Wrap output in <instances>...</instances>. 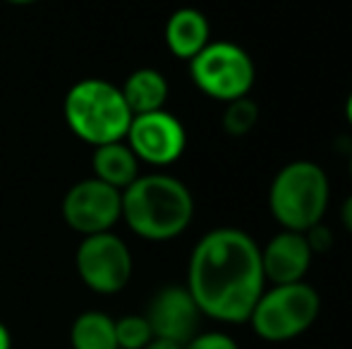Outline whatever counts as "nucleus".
<instances>
[{"instance_id": "obj_18", "label": "nucleus", "mask_w": 352, "mask_h": 349, "mask_svg": "<svg viewBox=\"0 0 352 349\" xmlns=\"http://www.w3.org/2000/svg\"><path fill=\"white\" fill-rule=\"evenodd\" d=\"M182 349H240L235 340L226 333H197Z\"/></svg>"}, {"instance_id": "obj_9", "label": "nucleus", "mask_w": 352, "mask_h": 349, "mask_svg": "<svg viewBox=\"0 0 352 349\" xmlns=\"http://www.w3.org/2000/svg\"><path fill=\"white\" fill-rule=\"evenodd\" d=\"M125 144L130 146L140 163L166 168L185 154L187 132L182 122L170 112H144L132 117Z\"/></svg>"}, {"instance_id": "obj_5", "label": "nucleus", "mask_w": 352, "mask_h": 349, "mask_svg": "<svg viewBox=\"0 0 352 349\" xmlns=\"http://www.w3.org/2000/svg\"><path fill=\"white\" fill-rule=\"evenodd\" d=\"M321 313V297L311 285L290 282L264 289L250 313V326L266 342H290L305 335Z\"/></svg>"}, {"instance_id": "obj_15", "label": "nucleus", "mask_w": 352, "mask_h": 349, "mask_svg": "<svg viewBox=\"0 0 352 349\" xmlns=\"http://www.w3.org/2000/svg\"><path fill=\"white\" fill-rule=\"evenodd\" d=\"M72 349H118L116 318L103 311H84L70 328Z\"/></svg>"}, {"instance_id": "obj_8", "label": "nucleus", "mask_w": 352, "mask_h": 349, "mask_svg": "<svg viewBox=\"0 0 352 349\" xmlns=\"http://www.w3.org/2000/svg\"><path fill=\"white\" fill-rule=\"evenodd\" d=\"M63 218L67 228L84 237L113 232L116 223L122 218V191L96 177L77 182L63 199Z\"/></svg>"}, {"instance_id": "obj_11", "label": "nucleus", "mask_w": 352, "mask_h": 349, "mask_svg": "<svg viewBox=\"0 0 352 349\" xmlns=\"http://www.w3.org/2000/svg\"><path fill=\"white\" fill-rule=\"evenodd\" d=\"M311 258H314V254H311L309 244H307L305 232L280 230L261 249V268H264L266 282L271 285L302 282L311 265Z\"/></svg>"}, {"instance_id": "obj_7", "label": "nucleus", "mask_w": 352, "mask_h": 349, "mask_svg": "<svg viewBox=\"0 0 352 349\" xmlns=\"http://www.w3.org/2000/svg\"><path fill=\"white\" fill-rule=\"evenodd\" d=\"M77 275L91 292L118 294L132 278V254L113 232L89 234L74 254Z\"/></svg>"}, {"instance_id": "obj_20", "label": "nucleus", "mask_w": 352, "mask_h": 349, "mask_svg": "<svg viewBox=\"0 0 352 349\" xmlns=\"http://www.w3.org/2000/svg\"><path fill=\"white\" fill-rule=\"evenodd\" d=\"M340 220H343V228L352 234V194L343 201V208H340Z\"/></svg>"}, {"instance_id": "obj_23", "label": "nucleus", "mask_w": 352, "mask_h": 349, "mask_svg": "<svg viewBox=\"0 0 352 349\" xmlns=\"http://www.w3.org/2000/svg\"><path fill=\"white\" fill-rule=\"evenodd\" d=\"M345 117H348V122L352 125V93L348 96V103H345Z\"/></svg>"}, {"instance_id": "obj_10", "label": "nucleus", "mask_w": 352, "mask_h": 349, "mask_svg": "<svg viewBox=\"0 0 352 349\" xmlns=\"http://www.w3.org/2000/svg\"><path fill=\"white\" fill-rule=\"evenodd\" d=\"M144 316L151 326L153 337H166V340L187 345L199 333L201 311L192 299L190 289L182 285H168L158 289L148 302Z\"/></svg>"}, {"instance_id": "obj_3", "label": "nucleus", "mask_w": 352, "mask_h": 349, "mask_svg": "<svg viewBox=\"0 0 352 349\" xmlns=\"http://www.w3.org/2000/svg\"><path fill=\"white\" fill-rule=\"evenodd\" d=\"M63 115L72 134L91 144L94 149L125 141L130 122L135 117L127 108L120 86L96 77L70 86L63 101Z\"/></svg>"}, {"instance_id": "obj_19", "label": "nucleus", "mask_w": 352, "mask_h": 349, "mask_svg": "<svg viewBox=\"0 0 352 349\" xmlns=\"http://www.w3.org/2000/svg\"><path fill=\"white\" fill-rule=\"evenodd\" d=\"M307 244H309L311 254H326L333 247V230L326 228L324 223H316L314 228H309L305 232Z\"/></svg>"}, {"instance_id": "obj_17", "label": "nucleus", "mask_w": 352, "mask_h": 349, "mask_svg": "<svg viewBox=\"0 0 352 349\" xmlns=\"http://www.w3.org/2000/svg\"><path fill=\"white\" fill-rule=\"evenodd\" d=\"M153 340L151 326H148L146 316H122L116 321V342L118 349H144Z\"/></svg>"}, {"instance_id": "obj_2", "label": "nucleus", "mask_w": 352, "mask_h": 349, "mask_svg": "<svg viewBox=\"0 0 352 349\" xmlns=\"http://www.w3.org/2000/svg\"><path fill=\"white\" fill-rule=\"evenodd\" d=\"M195 199L185 182L166 173L140 175L122 189V218L127 228L148 242H168L190 228Z\"/></svg>"}, {"instance_id": "obj_14", "label": "nucleus", "mask_w": 352, "mask_h": 349, "mask_svg": "<svg viewBox=\"0 0 352 349\" xmlns=\"http://www.w3.org/2000/svg\"><path fill=\"white\" fill-rule=\"evenodd\" d=\"M132 115L163 110L168 101V80L153 67H140L120 86Z\"/></svg>"}, {"instance_id": "obj_25", "label": "nucleus", "mask_w": 352, "mask_h": 349, "mask_svg": "<svg viewBox=\"0 0 352 349\" xmlns=\"http://www.w3.org/2000/svg\"><path fill=\"white\" fill-rule=\"evenodd\" d=\"M350 177H352V154H350Z\"/></svg>"}, {"instance_id": "obj_4", "label": "nucleus", "mask_w": 352, "mask_h": 349, "mask_svg": "<svg viewBox=\"0 0 352 349\" xmlns=\"http://www.w3.org/2000/svg\"><path fill=\"white\" fill-rule=\"evenodd\" d=\"M329 177L311 160H292L278 170L269 189V208L283 230L307 232L329 208Z\"/></svg>"}, {"instance_id": "obj_12", "label": "nucleus", "mask_w": 352, "mask_h": 349, "mask_svg": "<svg viewBox=\"0 0 352 349\" xmlns=\"http://www.w3.org/2000/svg\"><path fill=\"white\" fill-rule=\"evenodd\" d=\"M211 43V27L204 12L195 8H180L166 22V46L180 60H192Z\"/></svg>"}, {"instance_id": "obj_22", "label": "nucleus", "mask_w": 352, "mask_h": 349, "mask_svg": "<svg viewBox=\"0 0 352 349\" xmlns=\"http://www.w3.org/2000/svg\"><path fill=\"white\" fill-rule=\"evenodd\" d=\"M0 349H12V335L3 321H0Z\"/></svg>"}, {"instance_id": "obj_6", "label": "nucleus", "mask_w": 352, "mask_h": 349, "mask_svg": "<svg viewBox=\"0 0 352 349\" xmlns=\"http://www.w3.org/2000/svg\"><path fill=\"white\" fill-rule=\"evenodd\" d=\"M190 75L204 96L230 103L245 98L254 86V62L242 46L230 41H211L190 60Z\"/></svg>"}, {"instance_id": "obj_21", "label": "nucleus", "mask_w": 352, "mask_h": 349, "mask_svg": "<svg viewBox=\"0 0 352 349\" xmlns=\"http://www.w3.org/2000/svg\"><path fill=\"white\" fill-rule=\"evenodd\" d=\"M144 349H182L180 342H173V340H166V337H153Z\"/></svg>"}, {"instance_id": "obj_1", "label": "nucleus", "mask_w": 352, "mask_h": 349, "mask_svg": "<svg viewBox=\"0 0 352 349\" xmlns=\"http://www.w3.org/2000/svg\"><path fill=\"white\" fill-rule=\"evenodd\" d=\"M185 287L201 316L232 326L247 323L266 289L261 247L245 230H211L192 252Z\"/></svg>"}, {"instance_id": "obj_24", "label": "nucleus", "mask_w": 352, "mask_h": 349, "mask_svg": "<svg viewBox=\"0 0 352 349\" xmlns=\"http://www.w3.org/2000/svg\"><path fill=\"white\" fill-rule=\"evenodd\" d=\"M5 3H10V5H32V3H36V0H5Z\"/></svg>"}, {"instance_id": "obj_16", "label": "nucleus", "mask_w": 352, "mask_h": 349, "mask_svg": "<svg viewBox=\"0 0 352 349\" xmlns=\"http://www.w3.org/2000/svg\"><path fill=\"white\" fill-rule=\"evenodd\" d=\"M221 122L228 136H247L259 122V106L250 96L235 98V101L226 103Z\"/></svg>"}, {"instance_id": "obj_13", "label": "nucleus", "mask_w": 352, "mask_h": 349, "mask_svg": "<svg viewBox=\"0 0 352 349\" xmlns=\"http://www.w3.org/2000/svg\"><path fill=\"white\" fill-rule=\"evenodd\" d=\"M91 170L96 180L122 191L140 177V160L125 141H116V144H103L94 149Z\"/></svg>"}]
</instances>
